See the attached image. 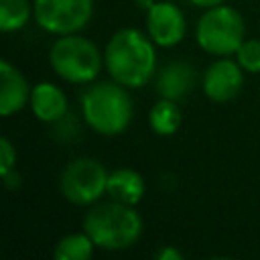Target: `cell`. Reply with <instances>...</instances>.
<instances>
[{"label":"cell","instance_id":"6da1fadb","mask_svg":"<svg viewBox=\"0 0 260 260\" xmlns=\"http://www.w3.org/2000/svg\"><path fill=\"white\" fill-rule=\"evenodd\" d=\"M156 45L146 30L120 28L104 47V69L108 75L126 85L128 89H140L156 75Z\"/></svg>","mask_w":260,"mask_h":260},{"label":"cell","instance_id":"7a4b0ae2","mask_svg":"<svg viewBox=\"0 0 260 260\" xmlns=\"http://www.w3.org/2000/svg\"><path fill=\"white\" fill-rule=\"evenodd\" d=\"M81 118L100 136L124 134L134 118V102L130 89L112 77L108 81H91L79 95Z\"/></svg>","mask_w":260,"mask_h":260},{"label":"cell","instance_id":"3957f363","mask_svg":"<svg viewBox=\"0 0 260 260\" xmlns=\"http://www.w3.org/2000/svg\"><path fill=\"white\" fill-rule=\"evenodd\" d=\"M83 230L98 250L120 252L132 248L140 240L144 221L136 211V205L110 199L89 205L83 217Z\"/></svg>","mask_w":260,"mask_h":260},{"label":"cell","instance_id":"277c9868","mask_svg":"<svg viewBox=\"0 0 260 260\" xmlns=\"http://www.w3.org/2000/svg\"><path fill=\"white\" fill-rule=\"evenodd\" d=\"M49 65L63 81L87 85L95 81L104 69V51L79 32L61 35L49 49Z\"/></svg>","mask_w":260,"mask_h":260},{"label":"cell","instance_id":"5b68a950","mask_svg":"<svg viewBox=\"0 0 260 260\" xmlns=\"http://www.w3.org/2000/svg\"><path fill=\"white\" fill-rule=\"evenodd\" d=\"M195 41L213 57H232L246 41V22L240 10L228 4L205 8L195 24Z\"/></svg>","mask_w":260,"mask_h":260},{"label":"cell","instance_id":"8992f818","mask_svg":"<svg viewBox=\"0 0 260 260\" xmlns=\"http://www.w3.org/2000/svg\"><path fill=\"white\" fill-rule=\"evenodd\" d=\"M108 177L110 173L98 158L77 156L61 169L59 191L69 203L89 207L106 195Z\"/></svg>","mask_w":260,"mask_h":260},{"label":"cell","instance_id":"52a82bcc","mask_svg":"<svg viewBox=\"0 0 260 260\" xmlns=\"http://www.w3.org/2000/svg\"><path fill=\"white\" fill-rule=\"evenodd\" d=\"M35 22L49 35L81 32L93 16V0H32Z\"/></svg>","mask_w":260,"mask_h":260},{"label":"cell","instance_id":"ba28073f","mask_svg":"<svg viewBox=\"0 0 260 260\" xmlns=\"http://www.w3.org/2000/svg\"><path fill=\"white\" fill-rule=\"evenodd\" d=\"M244 69L232 57H217L207 65L201 77V89L209 102L228 104L236 100L244 87Z\"/></svg>","mask_w":260,"mask_h":260},{"label":"cell","instance_id":"9c48e42d","mask_svg":"<svg viewBox=\"0 0 260 260\" xmlns=\"http://www.w3.org/2000/svg\"><path fill=\"white\" fill-rule=\"evenodd\" d=\"M144 26H146L148 37L160 49L177 47L187 35V18L183 10L175 2H169V0L154 2L146 10Z\"/></svg>","mask_w":260,"mask_h":260},{"label":"cell","instance_id":"30bf717a","mask_svg":"<svg viewBox=\"0 0 260 260\" xmlns=\"http://www.w3.org/2000/svg\"><path fill=\"white\" fill-rule=\"evenodd\" d=\"M197 83V71L189 61H169L160 69H156L154 75V89L158 98H169V100H183L187 98Z\"/></svg>","mask_w":260,"mask_h":260},{"label":"cell","instance_id":"8fae6325","mask_svg":"<svg viewBox=\"0 0 260 260\" xmlns=\"http://www.w3.org/2000/svg\"><path fill=\"white\" fill-rule=\"evenodd\" d=\"M32 87L22 71L8 59L0 61V116L10 118L30 102Z\"/></svg>","mask_w":260,"mask_h":260},{"label":"cell","instance_id":"7c38bea8","mask_svg":"<svg viewBox=\"0 0 260 260\" xmlns=\"http://www.w3.org/2000/svg\"><path fill=\"white\" fill-rule=\"evenodd\" d=\"M35 118L45 124H57L69 114V102L65 91L53 81H39L32 85L28 102Z\"/></svg>","mask_w":260,"mask_h":260},{"label":"cell","instance_id":"4fadbf2b","mask_svg":"<svg viewBox=\"0 0 260 260\" xmlns=\"http://www.w3.org/2000/svg\"><path fill=\"white\" fill-rule=\"evenodd\" d=\"M144 193H146V181L138 171L122 167V169H116L110 173L108 189H106V195L110 199L128 203V205H138L142 201Z\"/></svg>","mask_w":260,"mask_h":260},{"label":"cell","instance_id":"5bb4252c","mask_svg":"<svg viewBox=\"0 0 260 260\" xmlns=\"http://www.w3.org/2000/svg\"><path fill=\"white\" fill-rule=\"evenodd\" d=\"M183 122L179 102L169 98H158L148 112V126L158 136H173Z\"/></svg>","mask_w":260,"mask_h":260},{"label":"cell","instance_id":"9a60e30c","mask_svg":"<svg viewBox=\"0 0 260 260\" xmlns=\"http://www.w3.org/2000/svg\"><path fill=\"white\" fill-rule=\"evenodd\" d=\"M95 244L87 236V232H73L63 236L53 250V256L57 260H89L93 256Z\"/></svg>","mask_w":260,"mask_h":260},{"label":"cell","instance_id":"2e32d148","mask_svg":"<svg viewBox=\"0 0 260 260\" xmlns=\"http://www.w3.org/2000/svg\"><path fill=\"white\" fill-rule=\"evenodd\" d=\"M35 18L30 0H0V30L16 32Z\"/></svg>","mask_w":260,"mask_h":260},{"label":"cell","instance_id":"e0dca14e","mask_svg":"<svg viewBox=\"0 0 260 260\" xmlns=\"http://www.w3.org/2000/svg\"><path fill=\"white\" fill-rule=\"evenodd\" d=\"M234 57L246 73H260V39H246Z\"/></svg>","mask_w":260,"mask_h":260},{"label":"cell","instance_id":"ac0fdd59","mask_svg":"<svg viewBox=\"0 0 260 260\" xmlns=\"http://www.w3.org/2000/svg\"><path fill=\"white\" fill-rule=\"evenodd\" d=\"M16 169V148L10 142V138H0V175Z\"/></svg>","mask_w":260,"mask_h":260},{"label":"cell","instance_id":"d6986e66","mask_svg":"<svg viewBox=\"0 0 260 260\" xmlns=\"http://www.w3.org/2000/svg\"><path fill=\"white\" fill-rule=\"evenodd\" d=\"M154 258H156V260H183L185 254H183L177 246L165 244V246H160V248L154 252Z\"/></svg>","mask_w":260,"mask_h":260},{"label":"cell","instance_id":"ffe728a7","mask_svg":"<svg viewBox=\"0 0 260 260\" xmlns=\"http://www.w3.org/2000/svg\"><path fill=\"white\" fill-rule=\"evenodd\" d=\"M2 183H4V187H6L8 191H16V189L20 187V183H22L20 173H18L16 169H12V171L4 173V175H2Z\"/></svg>","mask_w":260,"mask_h":260},{"label":"cell","instance_id":"44dd1931","mask_svg":"<svg viewBox=\"0 0 260 260\" xmlns=\"http://www.w3.org/2000/svg\"><path fill=\"white\" fill-rule=\"evenodd\" d=\"M193 6H199V8H211V6H219V4H225V0H189Z\"/></svg>","mask_w":260,"mask_h":260},{"label":"cell","instance_id":"7402d4cb","mask_svg":"<svg viewBox=\"0 0 260 260\" xmlns=\"http://www.w3.org/2000/svg\"><path fill=\"white\" fill-rule=\"evenodd\" d=\"M136 4H138L142 10H148V8L154 4V0H136Z\"/></svg>","mask_w":260,"mask_h":260},{"label":"cell","instance_id":"603a6c76","mask_svg":"<svg viewBox=\"0 0 260 260\" xmlns=\"http://www.w3.org/2000/svg\"><path fill=\"white\" fill-rule=\"evenodd\" d=\"M258 98H260V93H258Z\"/></svg>","mask_w":260,"mask_h":260}]
</instances>
